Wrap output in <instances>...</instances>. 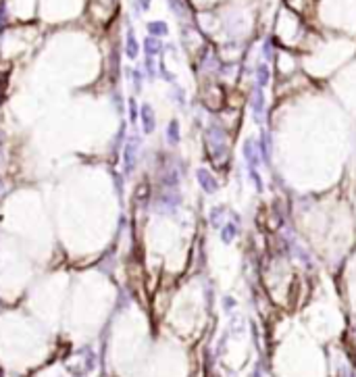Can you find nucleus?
Returning a JSON list of instances; mask_svg holds the SVG:
<instances>
[{"label":"nucleus","mask_w":356,"mask_h":377,"mask_svg":"<svg viewBox=\"0 0 356 377\" xmlns=\"http://www.w3.org/2000/svg\"><path fill=\"white\" fill-rule=\"evenodd\" d=\"M125 54L129 56V58H136L138 54H140V44H138V40H136V33L129 29L127 31V40H125Z\"/></svg>","instance_id":"f257e3e1"},{"label":"nucleus","mask_w":356,"mask_h":377,"mask_svg":"<svg viewBox=\"0 0 356 377\" xmlns=\"http://www.w3.org/2000/svg\"><path fill=\"white\" fill-rule=\"evenodd\" d=\"M167 31H169L167 23H163V21H150V23H148V33H150V36H154V38L165 36Z\"/></svg>","instance_id":"f03ea898"},{"label":"nucleus","mask_w":356,"mask_h":377,"mask_svg":"<svg viewBox=\"0 0 356 377\" xmlns=\"http://www.w3.org/2000/svg\"><path fill=\"white\" fill-rule=\"evenodd\" d=\"M144 48H146L148 56H152V54H159V52H161V42H159V38H154V36L146 38V42H144Z\"/></svg>","instance_id":"7ed1b4c3"},{"label":"nucleus","mask_w":356,"mask_h":377,"mask_svg":"<svg viewBox=\"0 0 356 377\" xmlns=\"http://www.w3.org/2000/svg\"><path fill=\"white\" fill-rule=\"evenodd\" d=\"M144 127H146V132H150V129L154 127V123H152V113L148 111V107L144 109Z\"/></svg>","instance_id":"20e7f679"},{"label":"nucleus","mask_w":356,"mask_h":377,"mask_svg":"<svg viewBox=\"0 0 356 377\" xmlns=\"http://www.w3.org/2000/svg\"><path fill=\"white\" fill-rule=\"evenodd\" d=\"M134 2H136V13H142V10L150 6V0H134Z\"/></svg>","instance_id":"39448f33"},{"label":"nucleus","mask_w":356,"mask_h":377,"mask_svg":"<svg viewBox=\"0 0 356 377\" xmlns=\"http://www.w3.org/2000/svg\"><path fill=\"white\" fill-rule=\"evenodd\" d=\"M4 21H6V6L0 2V25H4Z\"/></svg>","instance_id":"423d86ee"}]
</instances>
